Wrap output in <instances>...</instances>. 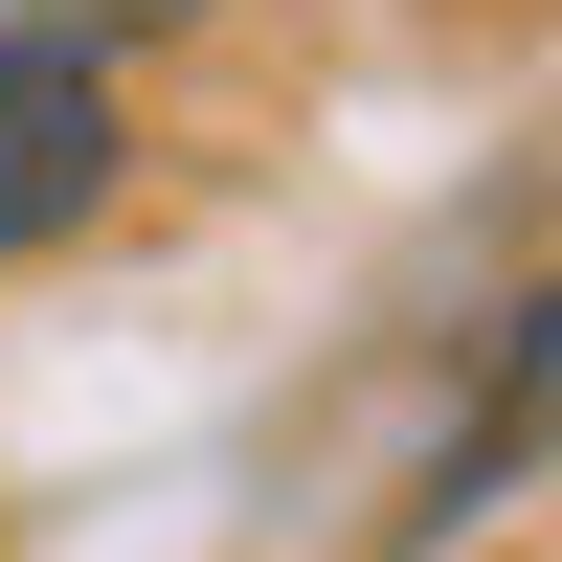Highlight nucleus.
I'll return each mask as SVG.
<instances>
[{"label":"nucleus","instance_id":"obj_1","mask_svg":"<svg viewBox=\"0 0 562 562\" xmlns=\"http://www.w3.org/2000/svg\"><path fill=\"white\" fill-rule=\"evenodd\" d=\"M113 180H135V90H113V45L0 23V270L90 248V225H113Z\"/></svg>","mask_w":562,"mask_h":562},{"label":"nucleus","instance_id":"obj_2","mask_svg":"<svg viewBox=\"0 0 562 562\" xmlns=\"http://www.w3.org/2000/svg\"><path fill=\"white\" fill-rule=\"evenodd\" d=\"M0 23H45V45H113V68H135V45H180V23H225V0H0Z\"/></svg>","mask_w":562,"mask_h":562}]
</instances>
